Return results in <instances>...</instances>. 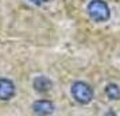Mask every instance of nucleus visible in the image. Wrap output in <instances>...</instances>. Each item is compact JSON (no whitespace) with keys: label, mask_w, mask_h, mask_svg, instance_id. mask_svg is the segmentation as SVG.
I'll list each match as a JSON object with an SVG mask.
<instances>
[{"label":"nucleus","mask_w":120,"mask_h":116,"mask_svg":"<svg viewBox=\"0 0 120 116\" xmlns=\"http://www.w3.org/2000/svg\"><path fill=\"white\" fill-rule=\"evenodd\" d=\"M105 93L111 100H120V86L117 84L109 82L105 86Z\"/></svg>","instance_id":"6"},{"label":"nucleus","mask_w":120,"mask_h":116,"mask_svg":"<svg viewBox=\"0 0 120 116\" xmlns=\"http://www.w3.org/2000/svg\"><path fill=\"white\" fill-rule=\"evenodd\" d=\"M28 1L34 6H43L46 3H49V0H28Z\"/></svg>","instance_id":"7"},{"label":"nucleus","mask_w":120,"mask_h":116,"mask_svg":"<svg viewBox=\"0 0 120 116\" xmlns=\"http://www.w3.org/2000/svg\"><path fill=\"white\" fill-rule=\"evenodd\" d=\"M86 14L94 23H105L111 18V8L105 0H90L86 4Z\"/></svg>","instance_id":"1"},{"label":"nucleus","mask_w":120,"mask_h":116,"mask_svg":"<svg viewBox=\"0 0 120 116\" xmlns=\"http://www.w3.org/2000/svg\"><path fill=\"white\" fill-rule=\"evenodd\" d=\"M71 96L78 104H89L93 100V88L85 81H76L71 85Z\"/></svg>","instance_id":"2"},{"label":"nucleus","mask_w":120,"mask_h":116,"mask_svg":"<svg viewBox=\"0 0 120 116\" xmlns=\"http://www.w3.org/2000/svg\"><path fill=\"white\" fill-rule=\"evenodd\" d=\"M16 93V86L12 80L7 77H0V100L7 101L11 100Z\"/></svg>","instance_id":"3"},{"label":"nucleus","mask_w":120,"mask_h":116,"mask_svg":"<svg viewBox=\"0 0 120 116\" xmlns=\"http://www.w3.org/2000/svg\"><path fill=\"white\" fill-rule=\"evenodd\" d=\"M33 86L39 93H46L53 88V81L47 76H37L33 81Z\"/></svg>","instance_id":"5"},{"label":"nucleus","mask_w":120,"mask_h":116,"mask_svg":"<svg viewBox=\"0 0 120 116\" xmlns=\"http://www.w3.org/2000/svg\"><path fill=\"white\" fill-rule=\"evenodd\" d=\"M33 112L37 116H49L54 112V104L53 101L46 99L37 100L33 104Z\"/></svg>","instance_id":"4"}]
</instances>
